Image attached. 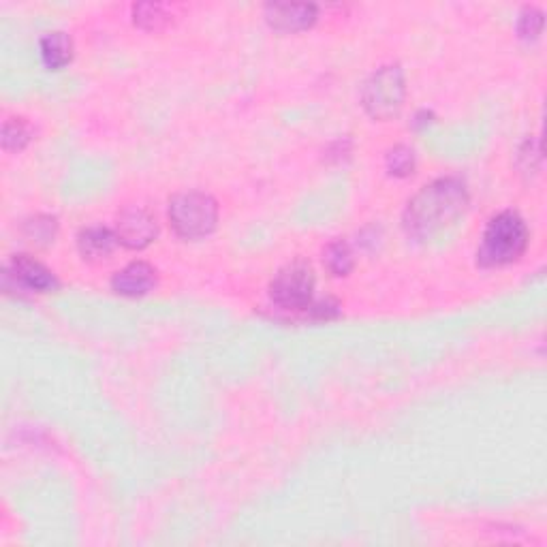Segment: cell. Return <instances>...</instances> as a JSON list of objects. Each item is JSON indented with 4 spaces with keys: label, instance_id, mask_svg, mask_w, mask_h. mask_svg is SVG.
I'll list each match as a JSON object with an SVG mask.
<instances>
[{
    "label": "cell",
    "instance_id": "4fadbf2b",
    "mask_svg": "<svg viewBox=\"0 0 547 547\" xmlns=\"http://www.w3.org/2000/svg\"><path fill=\"white\" fill-rule=\"evenodd\" d=\"M133 18H135V24L142 26L144 30H161L169 22V15L165 13L163 5H152V3L135 5Z\"/></svg>",
    "mask_w": 547,
    "mask_h": 547
},
{
    "label": "cell",
    "instance_id": "277c9868",
    "mask_svg": "<svg viewBox=\"0 0 547 547\" xmlns=\"http://www.w3.org/2000/svg\"><path fill=\"white\" fill-rule=\"evenodd\" d=\"M317 278L312 265L304 259H295L280 268L270 285L274 304L285 310H306L312 306V291Z\"/></svg>",
    "mask_w": 547,
    "mask_h": 547
},
{
    "label": "cell",
    "instance_id": "9a60e30c",
    "mask_svg": "<svg viewBox=\"0 0 547 547\" xmlns=\"http://www.w3.org/2000/svg\"><path fill=\"white\" fill-rule=\"evenodd\" d=\"M413 167H415L413 150L398 146V148H394L392 152L387 154V169H389V174H392V176H398V178L409 176L413 171Z\"/></svg>",
    "mask_w": 547,
    "mask_h": 547
},
{
    "label": "cell",
    "instance_id": "5b68a950",
    "mask_svg": "<svg viewBox=\"0 0 547 547\" xmlns=\"http://www.w3.org/2000/svg\"><path fill=\"white\" fill-rule=\"evenodd\" d=\"M404 95L406 88L400 67H383L366 82L362 103L374 120H389L400 114Z\"/></svg>",
    "mask_w": 547,
    "mask_h": 547
},
{
    "label": "cell",
    "instance_id": "3957f363",
    "mask_svg": "<svg viewBox=\"0 0 547 547\" xmlns=\"http://www.w3.org/2000/svg\"><path fill=\"white\" fill-rule=\"evenodd\" d=\"M169 223L182 240L206 238L218 223L216 201L199 191L180 193L169 201Z\"/></svg>",
    "mask_w": 547,
    "mask_h": 547
},
{
    "label": "cell",
    "instance_id": "7c38bea8",
    "mask_svg": "<svg viewBox=\"0 0 547 547\" xmlns=\"http://www.w3.org/2000/svg\"><path fill=\"white\" fill-rule=\"evenodd\" d=\"M325 268L330 270L334 276H347L353 270V253L347 242H332L325 248L323 253Z\"/></svg>",
    "mask_w": 547,
    "mask_h": 547
},
{
    "label": "cell",
    "instance_id": "9c48e42d",
    "mask_svg": "<svg viewBox=\"0 0 547 547\" xmlns=\"http://www.w3.org/2000/svg\"><path fill=\"white\" fill-rule=\"evenodd\" d=\"M154 285H156V272L146 261H133L112 278V289L120 295H127V298H139V295H146L154 289Z\"/></svg>",
    "mask_w": 547,
    "mask_h": 547
},
{
    "label": "cell",
    "instance_id": "7a4b0ae2",
    "mask_svg": "<svg viewBox=\"0 0 547 547\" xmlns=\"http://www.w3.org/2000/svg\"><path fill=\"white\" fill-rule=\"evenodd\" d=\"M528 227L518 212H500L488 223L477 250L483 268H500L518 261L528 248Z\"/></svg>",
    "mask_w": 547,
    "mask_h": 547
},
{
    "label": "cell",
    "instance_id": "30bf717a",
    "mask_svg": "<svg viewBox=\"0 0 547 547\" xmlns=\"http://www.w3.org/2000/svg\"><path fill=\"white\" fill-rule=\"evenodd\" d=\"M116 242H118L116 233H112L105 227H90L80 233V238H77V248H80L84 259L103 261L112 255Z\"/></svg>",
    "mask_w": 547,
    "mask_h": 547
},
{
    "label": "cell",
    "instance_id": "6da1fadb",
    "mask_svg": "<svg viewBox=\"0 0 547 547\" xmlns=\"http://www.w3.org/2000/svg\"><path fill=\"white\" fill-rule=\"evenodd\" d=\"M466 208V186L456 178H441L424 186L409 201L404 212V227L415 240L430 242L456 227Z\"/></svg>",
    "mask_w": 547,
    "mask_h": 547
},
{
    "label": "cell",
    "instance_id": "5bb4252c",
    "mask_svg": "<svg viewBox=\"0 0 547 547\" xmlns=\"http://www.w3.org/2000/svg\"><path fill=\"white\" fill-rule=\"evenodd\" d=\"M30 142V127L24 118H9L3 127V148L22 150Z\"/></svg>",
    "mask_w": 547,
    "mask_h": 547
},
{
    "label": "cell",
    "instance_id": "2e32d148",
    "mask_svg": "<svg viewBox=\"0 0 547 547\" xmlns=\"http://www.w3.org/2000/svg\"><path fill=\"white\" fill-rule=\"evenodd\" d=\"M541 28H543V13L539 9L526 7L520 15V22H518L520 37L526 41L537 39L541 35Z\"/></svg>",
    "mask_w": 547,
    "mask_h": 547
},
{
    "label": "cell",
    "instance_id": "ba28073f",
    "mask_svg": "<svg viewBox=\"0 0 547 547\" xmlns=\"http://www.w3.org/2000/svg\"><path fill=\"white\" fill-rule=\"evenodd\" d=\"M317 5H289L276 3L265 7V20L280 33H300L317 22Z\"/></svg>",
    "mask_w": 547,
    "mask_h": 547
},
{
    "label": "cell",
    "instance_id": "52a82bcc",
    "mask_svg": "<svg viewBox=\"0 0 547 547\" xmlns=\"http://www.w3.org/2000/svg\"><path fill=\"white\" fill-rule=\"evenodd\" d=\"M7 278H13L15 285H20L28 291H39V293H48L58 287L54 272H50L43 263H39L37 259L28 255H15L9 261Z\"/></svg>",
    "mask_w": 547,
    "mask_h": 547
},
{
    "label": "cell",
    "instance_id": "8fae6325",
    "mask_svg": "<svg viewBox=\"0 0 547 547\" xmlns=\"http://www.w3.org/2000/svg\"><path fill=\"white\" fill-rule=\"evenodd\" d=\"M41 58L45 67L58 71L73 60V41L65 33H50L41 39Z\"/></svg>",
    "mask_w": 547,
    "mask_h": 547
},
{
    "label": "cell",
    "instance_id": "8992f818",
    "mask_svg": "<svg viewBox=\"0 0 547 547\" xmlns=\"http://www.w3.org/2000/svg\"><path fill=\"white\" fill-rule=\"evenodd\" d=\"M156 233H159L156 218L144 208H127L118 216L116 238L122 246L142 250L154 242Z\"/></svg>",
    "mask_w": 547,
    "mask_h": 547
}]
</instances>
